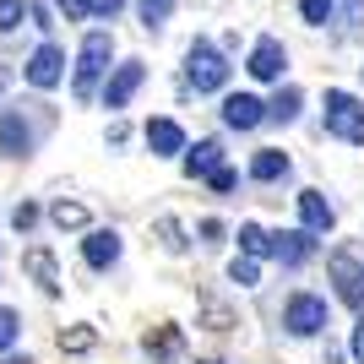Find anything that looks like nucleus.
Masks as SVG:
<instances>
[{
  "label": "nucleus",
  "mask_w": 364,
  "mask_h": 364,
  "mask_svg": "<svg viewBox=\"0 0 364 364\" xmlns=\"http://www.w3.org/2000/svg\"><path fill=\"white\" fill-rule=\"evenodd\" d=\"M44 104H28V109H11V114H0V147L16 152V158H28L33 147H38V136H44Z\"/></svg>",
  "instance_id": "obj_1"
},
{
  "label": "nucleus",
  "mask_w": 364,
  "mask_h": 364,
  "mask_svg": "<svg viewBox=\"0 0 364 364\" xmlns=\"http://www.w3.org/2000/svg\"><path fill=\"white\" fill-rule=\"evenodd\" d=\"M185 82L196 92H223L228 87V60L207 44V38H196V44L185 49Z\"/></svg>",
  "instance_id": "obj_2"
},
{
  "label": "nucleus",
  "mask_w": 364,
  "mask_h": 364,
  "mask_svg": "<svg viewBox=\"0 0 364 364\" xmlns=\"http://www.w3.org/2000/svg\"><path fill=\"white\" fill-rule=\"evenodd\" d=\"M109 55H114V33H87L82 38V55H76V98H92V87H98V76L109 71Z\"/></svg>",
  "instance_id": "obj_3"
},
{
  "label": "nucleus",
  "mask_w": 364,
  "mask_h": 364,
  "mask_svg": "<svg viewBox=\"0 0 364 364\" xmlns=\"http://www.w3.org/2000/svg\"><path fill=\"white\" fill-rule=\"evenodd\" d=\"M326 131L337 141H348V147H364V104L353 92H343V87L326 92Z\"/></svg>",
  "instance_id": "obj_4"
},
{
  "label": "nucleus",
  "mask_w": 364,
  "mask_h": 364,
  "mask_svg": "<svg viewBox=\"0 0 364 364\" xmlns=\"http://www.w3.org/2000/svg\"><path fill=\"white\" fill-rule=\"evenodd\" d=\"M332 283H337V299L348 304V310H359L364 316V261L353 256V250H332Z\"/></svg>",
  "instance_id": "obj_5"
},
{
  "label": "nucleus",
  "mask_w": 364,
  "mask_h": 364,
  "mask_svg": "<svg viewBox=\"0 0 364 364\" xmlns=\"http://www.w3.org/2000/svg\"><path fill=\"white\" fill-rule=\"evenodd\" d=\"M283 326H289L294 337L326 332V299H316V294H294V299L283 304Z\"/></svg>",
  "instance_id": "obj_6"
},
{
  "label": "nucleus",
  "mask_w": 364,
  "mask_h": 364,
  "mask_svg": "<svg viewBox=\"0 0 364 364\" xmlns=\"http://www.w3.org/2000/svg\"><path fill=\"white\" fill-rule=\"evenodd\" d=\"M22 76H28L38 92L60 87V76H65V49H60V44H38V49H33V60L22 65Z\"/></svg>",
  "instance_id": "obj_7"
},
{
  "label": "nucleus",
  "mask_w": 364,
  "mask_h": 364,
  "mask_svg": "<svg viewBox=\"0 0 364 364\" xmlns=\"http://www.w3.org/2000/svg\"><path fill=\"white\" fill-rule=\"evenodd\" d=\"M261 120H267V104H261V98H250V92H228V98H223V125H234V131H256Z\"/></svg>",
  "instance_id": "obj_8"
},
{
  "label": "nucleus",
  "mask_w": 364,
  "mask_h": 364,
  "mask_svg": "<svg viewBox=\"0 0 364 364\" xmlns=\"http://www.w3.org/2000/svg\"><path fill=\"white\" fill-rule=\"evenodd\" d=\"M283 65H289V49L277 44V38H261V44L250 49V65H245V71L256 76V82H277Z\"/></svg>",
  "instance_id": "obj_9"
},
{
  "label": "nucleus",
  "mask_w": 364,
  "mask_h": 364,
  "mask_svg": "<svg viewBox=\"0 0 364 364\" xmlns=\"http://www.w3.org/2000/svg\"><path fill=\"white\" fill-rule=\"evenodd\" d=\"M82 256H87L92 272H109V267L120 261V234H114V228H92L87 240H82Z\"/></svg>",
  "instance_id": "obj_10"
},
{
  "label": "nucleus",
  "mask_w": 364,
  "mask_h": 364,
  "mask_svg": "<svg viewBox=\"0 0 364 364\" xmlns=\"http://www.w3.org/2000/svg\"><path fill=\"white\" fill-rule=\"evenodd\" d=\"M141 60H125V65H114V76H109V87H104V109H125L131 104V92L141 87Z\"/></svg>",
  "instance_id": "obj_11"
},
{
  "label": "nucleus",
  "mask_w": 364,
  "mask_h": 364,
  "mask_svg": "<svg viewBox=\"0 0 364 364\" xmlns=\"http://www.w3.org/2000/svg\"><path fill=\"white\" fill-rule=\"evenodd\" d=\"M267 250H272L283 267H304L316 245H310V234H304V228H289V234H267Z\"/></svg>",
  "instance_id": "obj_12"
},
{
  "label": "nucleus",
  "mask_w": 364,
  "mask_h": 364,
  "mask_svg": "<svg viewBox=\"0 0 364 364\" xmlns=\"http://www.w3.org/2000/svg\"><path fill=\"white\" fill-rule=\"evenodd\" d=\"M22 267L33 272V283L44 294H60V267H55V250H49V245H33L28 256H22Z\"/></svg>",
  "instance_id": "obj_13"
},
{
  "label": "nucleus",
  "mask_w": 364,
  "mask_h": 364,
  "mask_svg": "<svg viewBox=\"0 0 364 364\" xmlns=\"http://www.w3.org/2000/svg\"><path fill=\"white\" fill-rule=\"evenodd\" d=\"M299 218H304V234H326V228L337 223L332 201L321 196V191H299Z\"/></svg>",
  "instance_id": "obj_14"
},
{
  "label": "nucleus",
  "mask_w": 364,
  "mask_h": 364,
  "mask_svg": "<svg viewBox=\"0 0 364 364\" xmlns=\"http://www.w3.org/2000/svg\"><path fill=\"white\" fill-rule=\"evenodd\" d=\"M147 147L152 158H174V152H185V131L174 120H147Z\"/></svg>",
  "instance_id": "obj_15"
},
{
  "label": "nucleus",
  "mask_w": 364,
  "mask_h": 364,
  "mask_svg": "<svg viewBox=\"0 0 364 364\" xmlns=\"http://www.w3.org/2000/svg\"><path fill=\"white\" fill-rule=\"evenodd\" d=\"M289 152H277V147H261L256 158H250V180H261V185H272V180H283L289 174Z\"/></svg>",
  "instance_id": "obj_16"
},
{
  "label": "nucleus",
  "mask_w": 364,
  "mask_h": 364,
  "mask_svg": "<svg viewBox=\"0 0 364 364\" xmlns=\"http://www.w3.org/2000/svg\"><path fill=\"white\" fill-rule=\"evenodd\" d=\"M218 164H223V147H218V141H196V147L185 152V174H191V180H207Z\"/></svg>",
  "instance_id": "obj_17"
},
{
  "label": "nucleus",
  "mask_w": 364,
  "mask_h": 364,
  "mask_svg": "<svg viewBox=\"0 0 364 364\" xmlns=\"http://www.w3.org/2000/svg\"><path fill=\"white\" fill-rule=\"evenodd\" d=\"M299 104H304V92H299V87H277V98L267 104V120H277V125L299 120Z\"/></svg>",
  "instance_id": "obj_18"
},
{
  "label": "nucleus",
  "mask_w": 364,
  "mask_h": 364,
  "mask_svg": "<svg viewBox=\"0 0 364 364\" xmlns=\"http://www.w3.org/2000/svg\"><path fill=\"white\" fill-rule=\"evenodd\" d=\"M49 218H55V228H87V207L82 201H55Z\"/></svg>",
  "instance_id": "obj_19"
},
{
  "label": "nucleus",
  "mask_w": 364,
  "mask_h": 364,
  "mask_svg": "<svg viewBox=\"0 0 364 364\" xmlns=\"http://www.w3.org/2000/svg\"><path fill=\"white\" fill-rule=\"evenodd\" d=\"M147 353H158V359H174V353H180V332H174V326H158V332H147Z\"/></svg>",
  "instance_id": "obj_20"
},
{
  "label": "nucleus",
  "mask_w": 364,
  "mask_h": 364,
  "mask_svg": "<svg viewBox=\"0 0 364 364\" xmlns=\"http://www.w3.org/2000/svg\"><path fill=\"white\" fill-rule=\"evenodd\" d=\"M228 277H234L240 289H256V283H261V267H256V256H234V261H228Z\"/></svg>",
  "instance_id": "obj_21"
},
{
  "label": "nucleus",
  "mask_w": 364,
  "mask_h": 364,
  "mask_svg": "<svg viewBox=\"0 0 364 364\" xmlns=\"http://www.w3.org/2000/svg\"><path fill=\"white\" fill-rule=\"evenodd\" d=\"M158 240H164L168 256H180V250H185V228H180V218H158Z\"/></svg>",
  "instance_id": "obj_22"
},
{
  "label": "nucleus",
  "mask_w": 364,
  "mask_h": 364,
  "mask_svg": "<svg viewBox=\"0 0 364 364\" xmlns=\"http://www.w3.org/2000/svg\"><path fill=\"white\" fill-rule=\"evenodd\" d=\"M240 250L245 256H267V228L261 223H240Z\"/></svg>",
  "instance_id": "obj_23"
},
{
  "label": "nucleus",
  "mask_w": 364,
  "mask_h": 364,
  "mask_svg": "<svg viewBox=\"0 0 364 364\" xmlns=\"http://www.w3.org/2000/svg\"><path fill=\"white\" fill-rule=\"evenodd\" d=\"M92 343H98V332H92V326H76V332H60V353H87Z\"/></svg>",
  "instance_id": "obj_24"
},
{
  "label": "nucleus",
  "mask_w": 364,
  "mask_h": 364,
  "mask_svg": "<svg viewBox=\"0 0 364 364\" xmlns=\"http://www.w3.org/2000/svg\"><path fill=\"white\" fill-rule=\"evenodd\" d=\"M299 16L310 28H326V22H332V0H299Z\"/></svg>",
  "instance_id": "obj_25"
},
{
  "label": "nucleus",
  "mask_w": 364,
  "mask_h": 364,
  "mask_svg": "<svg viewBox=\"0 0 364 364\" xmlns=\"http://www.w3.org/2000/svg\"><path fill=\"white\" fill-rule=\"evenodd\" d=\"M22 16H28L22 0H0V33H16V28H22Z\"/></svg>",
  "instance_id": "obj_26"
},
{
  "label": "nucleus",
  "mask_w": 364,
  "mask_h": 364,
  "mask_svg": "<svg viewBox=\"0 0 364 364\" xmlns=\"http://www.w3.org/2000/svg\"><path fill=\"white\" fill-rule=\"evenodd\" d=\"M168 6H174V0H141V22H147V28H164Z\"/></svg>",
  "instance_id": "obj_27"
},
{
  "label": "nucleus",
  "mask_w": 364,
  "mask_h": 364,
  "mask_svg": "<svg viewBox=\"0 0 364 364\" xmlns=\"http://www.w3.org/2000/svg\"><path fill=\"white\" fill-rule=\"evenodd\" d=\"M11 343H16V310L0 304V353H11Z\"/></svg>",
  "instance_id": "obj_28"
},
{
  "label": "nucleus",
  "mask_w": 364,
  "mask_h": 364,
  "mask_svg": "<svg viewBox=\"0 0 364 364\" xmlns=\"http://www.w3.org/2000/svg\"><path fill=\"white\" fill-rule=\"evenodd\" d=\"M207 180H213V191H234V185H240V174H234L228 164H218L213 174H207Z\"/></svg>",
  "instance_id": "obj_29"
},
{
  "label": "nucleus",
  "mask_w": 364,
  "mask_h": 364,
  "mask_svg": "<svg viewBox=\"0 0 364 364\" xmlns=\"http://www.w3.org/2000/svg\"><path fill=\"white\" fill-rule=\"evenodd\" d=\"M55 6H60V11L71 16V22H82V16H92V0H55Z\"/></svg>",
  "instance_id": "obj_30"
},
{
  "label": "nucleus",
  "mask_w": 364,
  "mask_h": 364,
  "mask_svg": "<svg viewBox=\"0 0 364 364\" xmlns=\"http://www.w3.org/2000/svg\"><path fill=\"white\" fill-rule=\"evenodd\" d=\"M11 223H16V228H33V223H38V207H33V201H16Z\"/></svg>",
  "instance_id": "obj_31"
},
{
  "label": "nucleus",
  "mask_w": 364,
  "mask_h": 364,
  "mask_svg": "<svg viewBox=\"0 0 364 364\" xmlns=\"http://www.w3.org/2000/svg\"><path fill=\"white\" fill-rule=\"evenodd\" d=\"M201 240L218 245V240H223V223H218V218H207V223H201Z\"/></svg>",
  "instance_id": "obj_32"
},
{
  "label": "nucleus",
  "mask_w": 364,
  "mask_h": 364,
  "mask_svg": "<svg viewBox=\"0 0 364 364\" xmlns=\"http://www.w3.org/2000/svg\"><path fill=\"white\" fill-rule=\"evenodd\" d=\"M120 6H125V0H92V11H98V16H120Z\"/></svg>",
  "instance_id": "obj_33"
},
{
  "label": "nucleus",
  "mask_w": 364,
  "mask_h": 364,
  "mask_svg": "<svg viewBox=\"0 0 364 364\" xmlns=\"http://www.w3.org/2000/svg\"><path fill=\"white\" fill-rule=\"evenodd\" d=\"M353 359L364 364V326H359V332H353Z\"/></svg>",
  "instance_id": "obj_34"
},
{
  "label": "nucleus",
  "mask_w": 364,
  "mask_h": 364,
  "mask_svg": "<svg viewBox=\"0 0 364 364\" xmlns=\"http://www.w3.org/2000/svg\"><path fill=\"white\" fill-rule=\"evenodd\" d=\"M6 82H11V65H0V92H6Z\"/></svg>",
  "instance_id": "obj_35"
},
{
  "label": "nucleus",
  "mask_w": 364,
  "mask_h": 364,
  "mask_svg": "<svg viewBox=\"0 0 364 364\" xmlns=\"http://www.w3.org/2000/svg\"><path fill=\"white\" fill-rule=\"evenodd\" d=\"M6 364H28V353H22V359H16V353H6Z\"/></svg>",
  "instance_id": "obj_36"
}]
</instances>
